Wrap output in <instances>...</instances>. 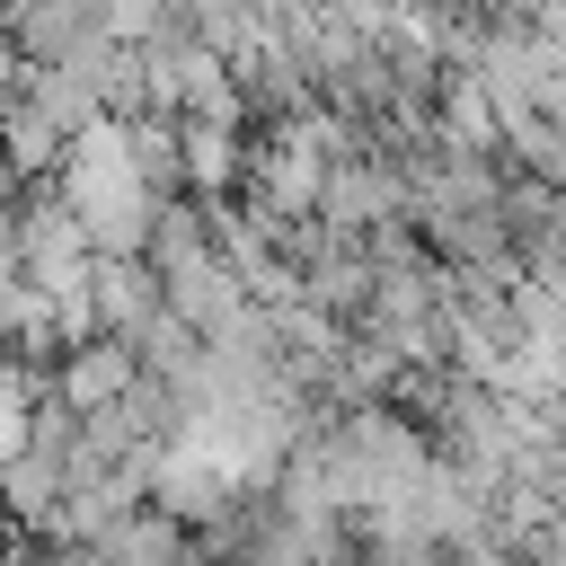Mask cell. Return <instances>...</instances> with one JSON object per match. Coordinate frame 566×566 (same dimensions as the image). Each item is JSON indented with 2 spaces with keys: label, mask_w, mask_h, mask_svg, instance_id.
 <instances>
[{
  "label": "cell",
  "mask_w": 566,
  "mask_h": 566,
  "mask_svg": "<svg viewBox=\"0 0 566 566\" xmlns=\"http://www.w3.org/2000/svg\"><path fill=\"white\" fill-rule=\"evenodd\" d=\"M124 389H133V354H124L115 336H106V345H80V363L62 371V398H71V407H88V416H106Z\"/></svg>",
  "instance_id": "obj_1"
},
{
  "label": "cell",
  "mask_w": 566,
  "mask_h": 566,
  "mask_svg": "<svg viewBox=\"0 0 566 566\" xmlns=\"http://www.w3.org/2000/svg\"><path fill=\"white\" fill-rule=\"evenodd\" d=\"M442 566H495V557H442Z\"/></svg>",
  "instance_id": "obj_2"
}]
</instances>
